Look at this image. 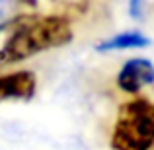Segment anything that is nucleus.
Segmentation results:
<instances>
[{
	"mask_svg": "<svg viewBox=\"0 0 154 150\" xmlns=\"http://www.w3.org/2000/svg\"><path fill=\"white\" fill-rule=\"evenodd\" d=\"M0 45V66H14L45 51L64 47L74 39L70 18L63 14H26L6 23Z\"/></svg>",
	"mask_w": 154,
	"mask_h": 150,
	"instance_id": "nucleus-1",
	"label": "nucleus"
},
{
	"mask_svg": "<svg viewBox=\"0 0 154 150\" xmlns=\"http://www.w3.org/2000/svg\"><path fill=\"white\" fill-rule=\"evenodd\" d=\"M113 86L123 99L143 96L146 88L154 86V63L146 57L127 59L117 70Z\"/></svg>",
	"mask_w": 154,
	"mask_h": 150,
	"instance_id": "nucleus-3",
	"label": "nucleus"
},
{
	"mask_svg": "<svg viewBox=\"0 0 154 150\" xmlns=\"http://www.w3.org/2000/svg\"><path fill=\"white\" fill-rule=\"evenodd\" d=\"M150 45V39L140 31H123L109 39H103L96 45L98 53H111V51H127V49H144Z\"/></svg>",
	"mask_w": 154,
	"mask_h": 150,
	"instance_id": "nucleus-4",
	"label": "nucleus"
},
{
	"mask_svg": "<svg viewBox=\"0 0 154 150\" xmlns=\"http://www.w3.org/2000/svg\"><path fill=\"white\" fill-rule=\"evenodd\" d=\"M111 150H154V99L135 96L115 109L109 129Z\"/></svg>",
	"mask_w": 154,
	"mask_h": 150,
	"instance_id": "nucleus-2",
	"label": "nucleus"
}]
</instances>
